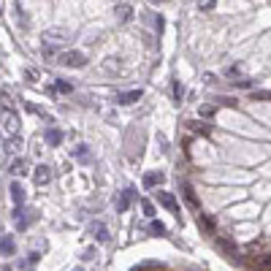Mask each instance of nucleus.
<instances>
[{
	"label": "nucleus",
	"instance_id": "obj_1",
	"mask_svg": "<svg viewBox=\"0 0 271 271\" xmlns=\"http://www.w3.org/2000/svg\"><path fill=\"white\" fill-rule=\"evenodd\" d=\"M158 201H160V203H163V206L168 209L171 214H177V217H179V203H177V198H174L171 193H165V190H158Z\"/></svg>",
	"mask_w": 271,
	"mask_h": 271
},
{
	"label": "nucleus",
	"instance_id": "obj_2",
	"mask_svg": "<svg viewBox=\"0 0 271 271\" xmlns=\"http://www.w3.org/2000/svg\"><path fill=\"white\" fill-rule=\"evenodd\" d=\"M60 63H63V65H71V68H82V65L87 63V60H84V54H82V52H65Z\"/></svg>",
	"mask_w": 271,
	"mask_h": 271
},
{
	"label": "nucleus",
	"instance_id": "obj_3",
	"mask_svg": "<svg viewBox=\"0 0 271 271\" xmlns=\"http://www.w3.org/2000/svg\"><path fill=\"white\" fill-rule=\"evenodd\" d=\"M130 201H133V187H125L122 193L117 195V212H128Z\"/></svg>",
	"mask_w": 271,
	"mask_h": 271
},
{
	"label": "nucleus",
	"instance_id": "obj_4",
	"mask_svg": "<svg viewBox=\"0 0 271 271\" xmlns=\"http://www.w3.org/2000/svg\"><path fill=\"white\" fill-rule=\"evenodd\" d=\"M138 98H141V90H128V92H119V95H117V103L130 106V103H136Z\"/></svg>",
	"mask_w": 271,
	"mask_h": 271
},
{
	"label": "nucleus",
	"instance_id": "obj_5",
	"mask_svg": "<svg viewBox=\"0 0 271 271\" xmlns=\"http://www.w3.org/2000/svg\"><path fill=\"white\" fill-rule=\"evenodd\" d=\"M90 233H92L98 242H103V244L109 242V230H106V225H103V223H92V225H90Z\"/></svg>",
	"mask_w": 271,
	"mask_h": 271
},
{
	"label": "nucleus",
	"instance_id": "obj_6",
	"mask_svg": "<svg viewBox=\"0 0 271 271\" xmlns=\"http://www.w3.org/2000/svg\"><path fill=\"white\" fill-rule=\"evenodd\" d=\"M11 198H14V203H17V206H22V201H24V187H22L19 182L11 184Z\"/></svg>",
	"mask_w": 271,
	"mask_h": 271
},
{
	"label": "nucleus",
	"instance_id": "obj_7",
	"mask_svg": "<svg viewBox=\"0 0 271 271\" xmlns=\"http://www.w3.org/2000/svg\"><path fill=\"white\" fill-rule=\"evenodd\" d=\"M52 179V171H49V165H38L36 168V182L38 184H44V182H49Z\"/></svg>",
	"mask_w": 271,
	"mask_h": 271
},
{
	"label": "nucleus",
	"instance_id": "obj_8",
	"mask_svg": "<svg viewBox=\"0 0 271 271\" xmlns=\"http://www.w3.org/2000/svg\"><path fill=\"white\" fill-rule=\"evenodd\" d=\"M163 182V174L160 171H149L147 177H144V187H155V184Z\"/></svg>",
	"mask_w": 271,
	"mask_h": 271
},
{
	"label": "nucleus",
	"instance_id": "obj_9",
	"mask_svg": "<svg viewBox=\"0 0 271 271\" xmlns=\"http://www.w3.org/2000/svg\"><path fill=\"white\" fill-rule=\"evenodd\" d=\"M130 14H133V8H130V6H125V3H122V6H117V8H114V17H117L119 22H128V19H130Z\"/></svg>",
	"mask_w": 271,
	"mask_h": 271
},
{
	"label": "nucleus",
	"instance_id": "obj_10",
	"mask_svg": "<svg viewBox=\"0 0 271 271\" xmlns=\"http://www.w3.org/2000/svg\"><path fill=\"white\" fill-rule=\"evenodd\" d=\"M63 141V133H60L57 128H52V130H46V144L49 147H57V144Z\"/></svg>",
	"mask_w": 271,
	"mask_h": 271
},
{
	"label": "nucleus",
	"instance_id": "obj_11",
	"mask_svg": "<svg viewBox=\"0 0 271 271\" xmlns=\"http://www.w3.org/2000/svg\"><path fill=\"white\" fill-rule=\"evenodd\" d=\"M3 255H14V236H3Z\"/></svg>",
	"mask_w": 271,
	"mask_h": 271
},
{
	"label": "nucleus",
	"instance_id": "obj_12",
	"mask_svg": "<svg viewBox=\"0 0 271 271\" xmlns=\"http://www.w3.org/2000/svg\"><path fill=\"white\" fill-rule=\"evenodd\" d=\"M141 209L147 217H155V206H152V201H141Z\"/></svg>",
	"mask_w": 271,
	"mask_h": 271
},
{
	"label": "nucleus",
	"instance_id": "obj_13",
	"mask_svg": "<svg viewBox=\"0 0 271 271\" xmlns=\"http://www.w3.org/2000/svg\"><path fill=\"white\" fill-rule=\"evenodd\" d=\"M182 95H184V87L179 82H174V100L179 103V100H182Z\"/></svg>",
	"mask_w": 271,
	"mask_h": 271
},
{
	"label": "nucleus",
	"instance_id": "obj_14",
	"mask_svg": "<svg viewBox=\"0 0 271 271\" xmlns=\"http://www.w3.org/2000/svg\"><path fill=\"white\" fill-rule=\"evenodd\" d=\"M54 90H57V92H71V84H68V82H63V79H60V82L57 84H54Z\"/></svg>",
	"mask_w": 271,
	"mask_h": 271
},
{
	"label": "nucleus",
	"instance_id": "obj_15",
	"mask_svg": "<svg viewBox=\"0 0 271 271\" xmlns=\"http://www.w3.org/2000/svg\"><path fill=\"white\" fill-rule=\"evenodd\" d=\"M73 155H76L79 160H87V147H84V144H82V147H79V149H73Z\"/></svg>",
	"mask_w": 271,
	"mask_h": 271
},
{
	"label": "nucleus",
	"instance_id": "obj_16",
	"mask_svg": "<svg viewBox=\"0 0 271 271\" xmlns=\"http://www.w3.org/2000/svg\"><path fill=\"white\" fill-rule=\"evenodd\" d=\"M152 230H155L158 236H165V225H163V223H152Z\"/></svg>",
	"mask_w": 271,
	"mask_h": 271
},
{
	"label": "nucleus",
	"instance_id": "obj_17",
	"mask_svg": "<svg viewBox=\"0 0 271 271\" xmlns=\"http://www.w3.org/2000/svg\"><path fill=\"white\" fill-rule=\"evenodd\" d=\"M214 3H217V0H203V3H201V8H203V11H209V8H214Z\"/></svg>",
	"mask_w": 271,
	"mask_h": 271
},
{
	"label": "nucleus",
	"instance_id": "obj_18",
	"mask_svg": "<svg viewBox=\"0 0 271 271\" xmlns=\"http://www.w3.org/2000/svg\"><path fill=\"white\" fill-rule=\"evenodd\" d=\"M11 171H14V174H22V171H24V165H22V163H19V160H17V163H14V168H11Z\"/></svg>",
	"mask_w": 271,
	"mask_h": 271
},
{
	"label": "nucleus",
	"instance_id": "obj_19",
	"mask_svg": "<svg viewBox=\"0 0 271 271\" xmlns=\"http://www.w3.org/2000/svg\"><path fill=\"white\" fill-rule=\"evenodd\" d=\"M73 271H84V269H73Z\"/></svg>",
	"mask_w": 271,
	"mask_h": 271
},
{
	"label": "nucleus",
	"instance_id": "obj_20",
	"mask_svg": "<svg viewBox=\"0 0 271 271\" xmlns=\"http://www.w3.org/2000/svg\"><path fill=\"white\" fill-rule=\"evenodd\" d=\"M158 3H160V0H158Z\"/></svg>",
	"mask_w": 271,
	"mask_h": 271
}]
</instances>
